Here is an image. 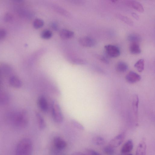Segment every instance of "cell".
<instances>
[{
    "mask_svg": "<svg viewBox=\"0 0 155 155\" xmlns=\"http://www.w3.org/2000/svg\"><path fill=\"white\" fill-rule=\"evenodd\" d=\"M32 144L28 138L21 139L18 143L16 149V155H31Z\"/></svg>",
    "mask_w": 155,
    "mask_h": 155,
    "instance_id": "6da1fadb",
    "label": "cell"
},
{
    "mask_svg": "<svg viewBox=\"0 0 155 155\" xmlns=\"http://www.w3.org/2000/svg\"><path fill=\"white\" fill-rule=\"evenodd\" d=\"M51 110L52 117L54 121L57 123L62 122L64 120V116L60 105L56 101L54 100L52 102Z\"/></svg>",
    "mask_w": 155,
    "mask_h": 155,
    "instance_id": "7a4b0ae2",
    "label": "cell"
},
{
    "mask_svg": "<svg viewBox=\"0 0 155 155\" xmlns=\"http://www.w3.org/2000/svg\"><path fill=\"white\" fill-rule=\"evenodd\" d=\"M28 117L25 111H22L15 117L13 120L14 124L20 127H24L28 123Z\"/></svg>",
    "mask_w": 155,
    "mask_h": 155,
    "instance_id": "3957f363",
    "label": "cell"
},
{
    "mask_svg": "<svg viewBox=\"0 0 155 155\" xmlns=\"http://www.w3.org/2000/svg\"><path fill=\"white\" fill-rule=\"evenodd\" d=\"M104 48L106 53L110 57H117L120 54L119 48L115 45H107L104 46Z\"/></svg>",
    "mask_w": 155,
    "mask_h": 155,
    "instance_id": "277c9868",
    "label": "cell"
},
{
    "mask_svg": "<svg viewBox=\"0 0 155 155\" xmlns=\"http://www.w3.org/2000/svg\"><path fill=\"white\" fill-rule=\"evenodd\" d=\"M125 137V134L124 133L120 134L110 141L108 145L114 148L117 147L122 143Z\"/></svg>",
    "mask_w": 155,
    "mask_h": 155,
    "instance_id": "5b68a950",
    "label": "cell"
},
{
    "mask_svg": "<svg viewBox=\"0 0 155 155\" xmlns=\"http://www.w3.org/2000/svg\"><path fill=\"white\" fill-rule=\"evenodd\" d=\"M78 41L81 45L86 47H92L96 44V41L93 38L87 36L80 38Z\"/></svg>",
    "mask_w": 155,
    "mask_h": 155,
    "instance_id": "8992f818",
    "label": "cell"
},
{
    "mask_svg": "<svg viewBox=\"0 0 155 155\" xmlns=\"http://www.w3.org/2000/svg\"><path fill=\"white\" fill-rule=\"evenodd\" d=\"M125 79L128 83L133 84L139 81L141 77L137 73L133 71H130L126 76Z\"/></svg>",
    "mask_w": 155,
    "mask_h": 155,
    "instance_id": "52a82bcc",
    "label": "cell"
},
{
    "mask_svg": "<svg viewBox=\"0 0 155 155\" xmlns=\"http://www.w3.org/2000/svg\"><path fill=\"white\" fill-rule=\"evenodd\" d=\"M38 105L40 109L44 112H47L48 109V105L45 97L40 96L38 98L37 100Z\"/></svg>",
    "mask_w": 155,
    "mask_h": 155,
    "instance_id": "ba28073f",
    "label": "cell"
},
{
    "mask_svg": "<svg viewBox=\"0 0 155 155\" xmlns=\"http://www.w3.org/2000/svg\"><path fill=\"white\" fill-rule=\"evenodd\" d=\"M126 4L128 6L140 12L144 11V9L142 5L140 2L134 0H127L125 1Z\"/></svg>",
    "mask_w": 155,
    "mask_h": 155,
    "instance_id": "9c48e42d",
    "label": "cell"
},
{
    "mask_svg": "<svg viewBox=\"0 0 155 155\" xmlns=\"http://www.w3.org/2000/svg\"><path fill=\"white\" fill-rule=\"evenodd\" d=\"M53 144L54 147L58 150L64 149L67 145L65 141L59 137H56L54 138Z\"/></svg>",
    "mask_w": 155,
    "mask_h": 155,
    "instance_id": "30bf717a",
    "label": "cell"
},
{
    "mask_svg": "<svg viewBox=\"0 0 155 155\" xmlns=\"http://www.w3.org/2000/svg\"><path fill=\"white\" fill-rule=\"evenodd\" d=\"M147 145L146 142L143 139L140 142L136 152V155H146Z\"/></svg>",
    "mask_w": 155,
    "mask_h": 155,
    "instance_id": "8fae6325",
    "label": "cell"
},
{
    "mask_svg": "<svg viewBox=\"0 0 155 155\" xmlns=\"http://www.w3.org/2000/svg\"><path fill=\"white\" fill-rule=\"evenodd\" d=\"M133 147V143L132 140H128L124 144L122 147L121 152L124 154L128 153L132 151Z\"/></svg>",
    "mask_w": 155,
    "mask_h": 155,
    "instance_id": "7c38bea8",
    "label": "cell"
},
{
    "mask_svg": "<svg viewBox=\"0 0 155 155\" xmlns=\"http://www.w3.org/2000/svg\"><path fill=\"white\" fill-rule=\"evenodd\" d=\"M59 35L61 38L66 39L71 38L73 37L74 33L72 31L67 29H63L60 31Z\"/></svg>",
    "mask_w": 155,
    "mask_h": 155,
    "instance_id": "4fadbf2b",
    "label": "cell"
},
{
    "mask_svg": "<svg viewBox=\"0 0 155 155\" xmlns=\"http://www.w3.org/2000/svg\"><path fill=\"white\" fill-rule=\"evenodd\" d=\"M130 52L133 54H140L141 50L138 43H131L129 47Z\"/></svg>",
    "mask_w": 155,
    "mask_h": 155,
    "instance_id": "5bb4252c",
    "label": "cell"
},
{
    "mask_svg": "<svg viewBox=\"0 0 155 155\" xmlns=\"http://www.w3.org/2000/svg\"><path fill=\"white\" fill-rule=\"evenodd\" d=\"M128 68L127 64L125 62L120 61L117 64L116 66V70L120 73H124L127 71Z\"/></svg>",
    "mask_w": 155,
    "mask_h": 155,
    "instance_id": "9a60e30c",
    "label": "cell"
},
{
    "mask_svg": "<svg viewBox=\"0 0 155 155\" xmlns=\"http://www.w3.org/2000/svg\"><path fill=\"white\" fill-rule=\"evenodd\" d=\"M9 82L10 84L12 86L18 88L21 85V81L18 77L12 76L9 79Z\"/></svg>",
    "mask_w": 155,
    "mask_h": 155,
    "instance_id": "2e32d148",
    "label": "cell"
},
{
    "mask_svg": "<svg viewBox=\"0 0 155 155\" xmlns=\"http://www.w3.org/2000/svg\"><path fill=\"white\" fill-rule=\"evenodd\" d=\"M35 115L37 120L39 128L41 130L44 129L46 127V124L43 118L37 112H35Z\"/></svg>",
    "mask_w": 155,
    "mask_h": 155,
    "instance_id": "e0dca14e",
    "label": "cell"
},
{
    "mask_svg": "<svg viewBox=\"0 0 155 155\" xmlns=\"http://www.w3.org/2000/svg\"><path fill=\"white\" fill-rule=\"evenodd\" d=\"M128 40L131 42L139 43L141 41V38L138 34L132 33L129 35L127 37Z\"/></svg>",
    "mask_w": 155,
    "mask_h": 155,
    "instance_id": "ac0fdd59",
    "label": "cell"
},
{
    "mask_svg": "<svg viewBox=\"0 0 155 155\" xmlns=\"http://www.w3.org/2000/svg\"><path fill=\"white\" fill-rule=\"evenodd\" d=\"M145 61L143 59H140L134 64V67L139 72H142L144 68Z\"/></svg>",
    "mask_w": 155,
    "mask_h": 155,
    "instance_id": "d6986e66",
    "label": "cell"
},
{
    "mask_svg": "<svg viewBox=\"0 0 155 155\" xmlns=\"http://www.w3.org/2000/svg\"><path fill=\"white\" fill-rule=\"evenodd\" d=\"M117 16L119 19L127 24L130 26L133 25V21L127 17L119 14H117Z\"/></svg>",
    "mask_w": 155,
    "mask_h": 155,
    "instance_id": "ffe728a7",
    "label": "cell"
},
{
    "mask_svg": "<svg viewBox=\"0 0 155 155\" xmlns=\"http://www.w3.org/2000/svg\"><path fill=\"white\" fill-rule=\"evenodd\" d=\"M92 141L94 144L98 146L103 145L105 142V140L103 138L98 136L93 138Z\"/></svg>",
    "mask_w": 155,
    "mask_h": 155,
    "instance_id": "44dd1931",
    "label": "cell"
},
{
    "mask_svg": "<svg viewBox=\"0 0 155 155\" xmlns=\"http://www.w3.org/2000/svg\"><path fill=\"white\" fill-rule=\"evenodd\" d=\"M52 35V33L51 31L48 30H45L41 32V37L44 39H49L51 38Z\"/></svg>",
    "mask_w": 155,
    "mask_h": 155,
    "instance_id": "7402d4cb",
    "label": "cell"
},
{
    "mask_svg": "<svg viewBox=\"0 0 155 155\" xmlns=\"http://www.w3.org/2000/svg\"><path fill=\"white\" fill-rule=\"evenodd\" d=\"M44 24V21L40 18L35 19L34 21L33 25L36 29H38L41 28Z\"/></svg>",
    "mask_w": 155,
    "mask_h": 155,
    "instance_id": "603a6c76",
    "label": "cell"
},
{
    "mask_svg": "<svg viewBox=\"0 0 155 155\" xmlns=\"http://www.w3.org/2000/svg\"><path fill=\"white\" fill-rule=\"evenodd\" d=\"M103 150L107 155H114L115 153L114 148L109 145L104 147Z\"/></svg>",
    "mask_w": 155,
    "mask_h": 155,
    "instance_id": "cb8c5ba5",
    "label": "cell"
},
{
    "mask_svg": "<svg viewBox=\"0 0 155 155\" xmlns=\"http://www.w3.org/2000/svg\"><path fill=\"white\" fill-rule=\"evenodd\" d=\"M71 122L73 125L77 128L81 130H84V128L83 126L77 121L72 120H71Z\"/></svg>",
    "mask_w": 155,
    "mask_h": 155,
    "instance_id": "d4e9b609",
    "label": "cell"
},
{
    "mask_svg": "<svg viewBox=\"0 0 155 155\" xmlns=\"http://www.w3.org/2000/svg\"><path fill=\"white\" fill-rule=\"evenodd\" d=\"M71 62L76 64H85L87 63L86 61L82 59L76 58L72 60Z\"/></svg>",
    "mask_w": 155,
    "mask_h": 155,
    "instance_id": "484cf974",
    "label": "cell"
},
{
    "mask_svg": "<svg viewBox=\"0 0 155 155\" xmlns=\"http://www.w3.org/2000/svg\"><path fill=\"white\" fill-rule=\"evenodd\" d=\"M86 152L87 155H102L98 152L91 149H87Z\"/></svg>",
    "mask_w": 155,
    "mask_h": 155,
    "instance_id": "4316f807",
    "label": "cell"
},
{
    "mask_svg": "<svg viewBox=\"0 0 155 155\" xmlns=\"http://www.w3.org/2000/svg\"><path fill=\"white\" fill-rule=\"evenodd\" d=\"M134 101V110L135 112L137 113V108H138V96H136L135 97V99Z\"/></svg>",
    "mask_w": 155,
    "mask_h": 155,
    "instance_id": "83f0119b",
    "label": "cell"
},
{
    "mask_svg": "<svg viewBox=\"0 0 155 155\" xmlns=\"http://www.w3.org/2000/svg\"><path fill=\"white\" fill-rule=\"evenodd\" d=\"M6 31L4 29L0 28V39L4 38L6 36Z\"/></svg>",
    "mask_w": 155,
    "mask_h": 155,
    "instance_id": "f1b7e54d",
    "label": "cell"
},
{
    "mask_svg": "<svg viewBox=\"0 0 155 155\" xmlns=\"http://www.w3.org/2000/svg\"><path fill=\"white\" fill-rule=\"evenodd\" d=\"M98 58L102 62H104V63L108 64L109 63V61L108 59L106 58L105 57L103 56H98Z\"/></svg>",
    "mask_w": 155,
    "mask_h": 155,
    "instance_id": "f546056e",
    "label": "cell"
},
{
    "mask_svg": "<svg viewBox=\"0 0 155 155\" xmlns=\"http://www.w3.org/2000/svg\"><path fill=\"white\" fill-rule=\"evenodd\" d=\"M132 15L135 19L138 20L139 19V17L137 14L135 13H132Z\"/></svg>",
    "mask_w": 155,
    "mask_h": 155,
    "instance_id": "4dcf8cb0",
    "label": "cell"
},
{
    "mask_svg": "<svg viewBox=\"0 0 155 155\" xmlns=\"http://www.w3.org/2000/svg\"><path fill=\"white\" fill-rule=\"evenodd\" d=\"M12 17V15H10V14H7L5 17L6 19L9 20L11 19Z\"/></svg>",
    "mask_w": 155,
    "mask_h": 155,
    "instance_id": "1f68e13d",
    "label": "cell"
},
{
    "mask_svg": "<svg viewBox=\"0 0 155 155\" xmlns=\"http://www.w3.org/2000/svg\"><path fill=\"white\" fill-rule=\"evenodd\" d=\"M51 26L53 29L55 30L58 29V27L56 24L53 23L51 24Z\"/></svg>",
    "mask_w": 155,
    "mask_h": 155,
    "instance_id": "d6a6232c",
    "label": "cell"
},
{
    "mask_svg": "<svg viewBox=\"0 0 155 155\" xmlns=\"http://www.w3.org/2000/svg\"><path fill=\"white\" fill-rule=\"evenodd\" d=\"M73 155H87L80 152H76L74 153Z\"/></svg>",
    "mask_w": 155,
    "mask_h": 155,
    "instance_id": "836d02e7",
    "label": "cell"
},
{
    "mask_svg": "<svg viewBox=\"0 0 155 155\" xmlns=\"http://www.w3.org/2000/svg\"><path fill=\"white\" fill-rule=\"evenodd\" d=\"M125 155H132L131 154L129 153V154H126Z\"/></svg>",
    "mask_w": 155,
    "mask_h": 155,
    "instance_id": "e575fe53",
    "label": "cell"
},
{
    "mask_svg": "<svg viewBox=\"0 0 155 155\" xmlns=\"http://www.w3.org/2000/svg\"><path fill=\"white\" fill-rule=\"evenodd\" d=\"M1 74H0V80H1Z\"/></svg>",
    "mask_w": 155,
    "mask_h": 155,
    "instance_id": "d590c367",
    "label": "cell"
}]
</instances>
